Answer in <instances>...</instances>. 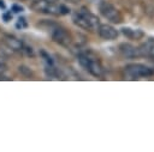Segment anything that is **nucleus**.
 Returning <instances> with one entry per match:
<instances>
[{"label": "nucleus", "mask_w": 154, "mask_h": 152, "mask_svg": "<svg viewBox=\"0 0 154 152\" xmlns=\"http://www.w3.org/2000/svg\"><path fill=\"white\" fill-rule=\"evenodd\" d=\"M4 41H5L6 45H7L8 48H11L12 50H16V51H20V50H23V47H24V45H23L22 41L18 39L17 37L7 35V36H5Z\"/></svg>", "instance_id": "9d476101"}, {"label": "nucleus", "mask_w": 154, "mask_h": 152, "mask_svg": "<svg viewBox=\"0 0 154 152\" xmlns=\"http://www.w3.org/2000/svg\"><path fill=\"white\" fill-rule=\"evenodd\" d=\"M122 32L124 34V36H126L130 39H141L144 36L143 31H141V30H134V29H130V28H123L122 29Z\"/></svg>", "instance_id": "9b49d317"}, {"label": "nucleus", "mask_w": 154, "mask_h": 152, "mask_svg": "<svg viewBox=\"0 0 154 152\" xmlns=\"http://www.w3.org/2000/svg\"><path fill=\"white\" fill-rule=\"evenodd\" d=\"M26 25H28V23H26V20H25V18L24 17H20L19 19H18V22H17V28H26Z\"/></svg>", "instance_id": "f8f14e48"}, {"label": "nucleus", "mask_w": 154, "mask_h": 152, "mask_svg": "<svg viewBox=\"0 0 154 152\" xmlns=\"http://www.w3.org/2000/svg\"><path fill=\"white\" fill-rule=\"evenodd\" d=\"M10 17H11V14H10V13H8V14H5V16H4V18H5V20H6V22H8Z\"/></svg>", "instance_id": "2eb2a0df"}, {"label": "nucleus", "mask_w": 154, "mask_h": 152, "mask_svg": "<svg viewBox=\"0 0 154 152\" xmlns=\"http://www.w3.org/2000/svg\"><path fill=\"white\" fill-rule=\"evenodd\" d=\"M72 19H73V23L76 25H78L82 29L89 30V31H95L100 26L99 18L95 14H93L89 10H87L84 7L81 8L79 11H77L73 14V18Z\"/></svg>", "instance_id": "f257e3e1"}, {"label": "nucleus", "mask_w": 154, "mask_h": 152, "mask_svg": "<svg viewBox=\"0 0 154 152\" xmlns=\"http://www.w3.org/2000/svg\"><path fill=\"white\" fill-rule=\"evenodd\" d=\"M70 12L69 7H66L65 5H60V14H67Z\"/></svg>", "instance_id": "ddd939ff"}, {"label": "nucleus", "mask_w": 154, "mask_h": 152, "mask_svg": "<svg viewBox=\"0 0 154 152\" xmlns=\"http://www.w3.org/2000/svg\"><path fill=\"white\" fill-rule=\"evenodd\" d=\"M31 7L36 12L41 13H48L53 16H59L60 14V5H57L53 1L48 0H34L31 4Z\"/></svg>", "instance_id": "39448f33"}, {"label": "nucleus", "mask_w": 154, "mask_h": 152, "mask_svg": "<svg viewBox=\"0 0 154 152\" xmlns=\"http://www.w3.org/2000/svg\"><path fill=\"white\" fill-rule=\"evenodd\" d=\"M97 31H99L100 37L107 41H113L118 37V31L112 25H108V24H101Z\"/></svg>", "instance_id": "0eeeda50"}, {"label": "nucleus", "mask_w": 154, "mask_h": 152, "mask_svg": "<svg viewBox=\"0 0 154 152\" xmlns=\"http://www.w3.org/2000/svg\"><path fill=\"white\" fill-rule=\"evenodd\" d=\"M140 56H147V57H154V38H148L146 42H143L138 48Z\"/></svg>", "instance_id": "6e6552de"}, {"label": "nucleus", "mask_w": 154, "mask_h": 152, "mask_svg": "<svg viewBox=\"0 0 154 152\" xmlns=\"http://www.w3.org/2000/svg\"><path fill=\"white\" fill-rule=\"evenodd\" d=\"M125 78L129 80H136L140 78H147L153 74V71L142 63H130L124 68Z\"/></svg>", "instance_id": "f03ea898"}, {"label": "nucleus", "mask_w": 154, "mask_h": 152, "mask_svg": "<svg viewBox=\"0 0 154 152\" xmlns=\"http://www.w3.org/2000/svg\"><path fill=\"white\" fill-rule=\"evenodd\" d=\"M48 1H53V2H54V1H57V0H48Z\"/></svg>", "instance_id": "f3484780"}, {"label": "nucleus", "mask_w": 154, "mask_h": 152, "mask_svg": "<svg viewBox=\"0 0 154 152\" xmlns=\"http://www.w3.org/2000/svg\"><path fill=\"white\" fill-rule=\"evenodd\" d=\"M12 11H13L14 13H19V12L23 11V7H22V6H18V5H13V6H12Z\"/></svg>", "instance_id": "4468645a"}, {"label": "nucleus", "mask_w": 154, "mask_h": 152, "mask_svg": "<svg viewBox=\"0 0 154 152\" xmlns=\"http://www.w3.org/2000/svg\"><path fill=\"white\" fill-rule=\"evenodd\" d=\"M99 11L107 20H109L114 24H119L123 22L122 13L108 1H101L99 5Z\"/></svg>", "instance_id": "20e7f679"}, {"label": "nucleus", "mask_w": 154, "mask_h": 152, "mask_svg": "<svg viewBox=\"0 0 154 152\" xmlns=\"http://www.w3.org/2000/svg\"><path fill=\"white\" fill-rule=\"evenodd\" d=\"M51 36H52L53 41L57 42L60 45L67 47L71 43V36H70V34L66 30L61 29V28H54L52 30V32H51Z\"/></svg>", "instance_id": "423d86ee"}, {"label": "nucleus", "mask_w": 154, "mask_h": 152, "mask_svg": "<svg viewBox=\"0 0 154 152\" xmlns=\"http://www.w3.org/2000/svg\"><path fill=\"white\" fill-rule=\"evenodd\" d=\"M78 61H79L81 66H83L91 75H94V77H101L102 75L103 68L96 57L90 56L88 54H81L78 56Z\"/></svg>", "instance_id": "7ed1b4c3"}, {"label": "nucleus", "mask_w": 154, "mask_h": 152, "mask_svg": "<svg viewBox=\"0 0 154 152\" xmlns=\"http://www.w3.org/2000/svg\"><path fill=\"white\" fill-rule=\"evenodd\" d=\"M0 8H5V4L2 0H0Z\"/></svg>", "instance_id": "dca6fc26"}, {"label": "nucleus", "mask_w": 154, "mask_h": 152, "mask_svg": "<svg viewBox=\"0 0 154 152\" xmlns=\"http://www.w3.org/2000/svg\"><path fill=\"white\" fill-rule=\"evenodd\" d=\"M119 51L122 53L123 56L129 57V59H134L136 56H140L138 54V49L136 47H134L130 43H122L119 45Z\"/></svg>", "instance_id": "1a4fd4ad"}]
</instances>
